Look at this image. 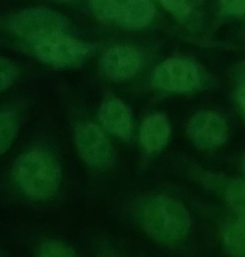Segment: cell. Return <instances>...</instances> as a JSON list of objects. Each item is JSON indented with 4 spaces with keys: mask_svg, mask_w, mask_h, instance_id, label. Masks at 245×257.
Segmentation results:
<instances>
[{
    "mask_svg": "<svg viewBox=\"0 0 245 257\" xmlns=\"http://www.w3.org/2000/svg\"><path fill=\"white\" fill-rule=\"evenodd\" d=\"M12 176L26 195L33 199H45L58 190L62 171L60 163L50 151L33 148L17 159Z\"/></svg>",
    "mask_w": 245,
    "mask_h": 257,
    "instance_id": "2",
    "label": "cell"
},
{
    "mask_svg": "<svg viewBox=\"0 0 245 257\" xmlns=\"http://www.w3.org/2000/svg\"><path fill=\"white\" fill-rule=\"evenodd\" d=\"M154 85L161 90L175 93H189L200 87L202 73L190 60L172 58L163 62L156 69Z\"/></svg>",
    "mask_w": 245,
    "mask_h": 257,
    "instance_id": "5",
    "label": "cell"
},
{
    "mask_svg": "<svg viewBox=\"0 0 245 257\" xmlns=\"http://www.w3.org/2000/svg\"><path fill=\"white\" fill-rule=\"evenodd\" d=\"M38 257H78L69 246L58 241H51L41 247Z\"/></svg>",
    "mask_w": 245,
    "mask_h": 257,
    "instance_id": "16",
    "label": "cell"
},
{
    "mask_svg": "<svg viewBox=\"0 0 245 257\" xmlns=\"http://www.w3.org/2000/svg\"><path fill=\"white\" fill-rule=\"evenodd\" d=\"M142 229L153 239L163 244H175L188 233L191 219L187 208L169 196H152L139 208Z\"/></svg>",
    "mask_w": 245,
    "mask_h": 257,
    "instance_id": "1",
    "label": "cell"
},
{
    "mask_svg": "<svg viewBox=\"0 0 245 257\" xmlns=\"http://www.w3.org/2000/svg\"><path fill=\"white\" fill-rule=\"evenodd\" d=\"M187 134L198 148L210 150L221 147L228 139L226 120L212 111H200L187 124Z\"/></svg>",
    "mask_w": 245,
    "mask_h": 257,
    "instance_id": "7",
    "label": "cell"
},
{
    "mask_svg": "<svg viewBox=\"0 0 245 257\" xmlns=\"http://www.w3.org/2000/svg\"><path fill=\"white\" fill-rule=\"evenodd\" d=\"M227 199L235 211L245 215V180L234 181L229 185Z\"/></svg>",
    "mask_w": 245,
    "mask_h": 257,
    "instance_id": "15",
    "label": "cell"
},
{
    "mask_svg": "<svg viewBox=\"0 0 245 257\" xmlns=\"http://www.w3.org/2000/svg\"><path fill=\"white\" fill-rule=\"evenodd\" d=\"M32 47L38 60L56 68L78 66L92 52V47L88 44L76 40L66 33L50 36L33 44Z\"/></svg>",
    "mask_w": 245,
    "mask_h": 257,
    "instance_id": "4",
    "label": "cell"
},
{
    "mask_svg": "<svg viewBox=\"0 0 245 257\" xmlns=\"http://www.w3.org/2000/svg\"><path fill=\"white\" fill-rule=\"evenodd\" d=\"M9 25L12 32L33 45L50 36L66 33L67 21L54 11L33 8L15 14Z\"/></svg>",
    "mask_w": 245,
    "mask_h": 257,
    "instance_id": "3",
    "label": "cell"
},
{
    "mask_svg": "<svg viewBox=\"0 0 245 257\" xmlns=\"http://www.w3.org/2000/svg\"><path fill=\"white\" fill-rule=\"evenodd\" d=\"M242 169H243V171H244V172L245 173V157H244V158L243 159Z\"/></svg>",
    "mask_w": 245,
    "mask_h": 257,
    "instance_id": "21",
    "label": "cell"
},
{
    "mask_svg": "<svg viewBox=\"0 0 245 257\" xmlns=\"http://www.w3.org/2000/svg\"><path fill=\"white\" fill-rule=\"evenodd\" d=\"M236 98L240 108L245 114V73L242 75L237 87Z\"/></svg>",
    "mask_w": 245,
    "mask_h": 257,
    "instance_id": "20",
    "label": "cell"
},
{
    "mask_svg": "<svg viewBox=\"0 0 245 257\" xmlns=\"http://www.w3.org/2000/svg\"><path fill=\"white\" fill-rule=\"evenodd\" d=\"M165 9L178 21H187L190 14L188 0H159Z\"/></svg>",
    "mask_w": 245,
    "mask_h": 257,
    "instance_id": "18",
    "label": "cell"
},
{
    "mask_svg": "<svg viewBox=\"0 0 245 257\" xmlns=\"http://www.w3.org/2000/svg\"><path fill=\"white\" fill-rule=\"evenodd\" d=\"M18 69L12 62L0 58V93L7 90L15 83Z\"/></svg>",
    "mask_w": 245,
    "mask_h": 257,
    "instance_id": "17",
    "label": "cell"
},
{
    "mask_svg": "<svg viewBox=\"0 0 245 257\" xmlns=\"http://www.w3.org/2000/svg\"><path fill=\"white\" fill-rule=\"evenodd\" d=\"M222 11L228 15L245 14V0H220Z\"/></svg>",
    "mask_w": 245,
    "mask_h": 257,
    "instance_id": "19",
    "label": "cell"
},
{
    "mask_svg": "<svg viewBox=\"0 0 245 257\" xmlns=\"http://www.w3.org/2000/svg\"><path fill=\"white\" fill-rule=\"evenodd\" d=\"M90 5L93 15L99 21L103 22L117 21L118 0H90Z\"/></svg>",
    "mask_w": 245,
    "mask_h": 257,
    "instance_id": "14",
    "label": "cell"
},
{
    "mask_svg": "<svg viewBox=\"0 0 245 257\" xmlns=\"http://www.w3.org/2000/svg\"><path fill=\"white\" fill-rule=\"evenodd\" d=\"M99 119L104 127L124 140L131 136L132 121L130 111L117 99L105 101L99 110Z\"/></svg>",
    "mask_w": 245,
    "mask_h": 257,
    "instance_id": "9",
    "label": "cell"
},
{
    "mask_svg": "<svg viewBox=\"0 0 245 257\" xmlns=\"http://www.w3.org/2000/svg\"><path fill=\"white\" fill-rule=\"evenodd\" d=\"M223 243L232 257H245V215L229 222L223 232Z\"/></svg>",
    "mask_w": 245,
    "mask_h": 257,
    "instance_id": "12",
    "label": "cell"
},
{
    "mask_svg": "<svg viewBox=\"0 0 245 257\" xmlns=\"http://www.w3.org/2000/svg\"><path fill=\"white\" fill-rule=\"evenodd\" d=\"M141 57L137 50L128 45H117L108 50L101 60V69L111 79L124 80L139 70Z\"/></svg>",
    "mask_w": 245,
    "mask_h": 257,
    "instance_id": "8",
    "label": "cell"
},
{
    "mask_svg": "<svg viewBox=\"0 0 245 257\" xmlns=\"http://www.w3.org/2000/svg\"><path fill=\"white\" fill-rule=\"evenodd\" d=\"M75 143L83 161L96 169L112 164L114 152L106 136L96 125L83 123L75 130Z\"/></svg>",
    "mask_w": 245,
    "mask_h": 257,
    "instance_id": "6",
    "label": "cell"
},
{
    "mask_svg": "<svg viewBox=\"0 0 245 257\" xmlns=\"http://www.w3.org/2000/svg\"><path fill=\"white\" fill-rule=\"evenodd\" d=\"M19 130L18 117L9 111H0V156L9 151Z\"/></svg>",
    "mask_w": 245,
    "mask_h": 257,
    "instance_id": "13",
    "label": "cell"
},
{
    "mask_svg": "<svg viewBox=\"0 0 245 257\" xmlns=\"http://www.w3.org/2000/svg\"><path fill=\"white\" fill-rule=\"evenodd\" d=\"M155 14L151 0H120L117 21L129 29H141L149 24Z\"/></svg>",
    "mask_w": 245,
    "mask_h": 257,
    "instance_id": "11",
    "label": "cell"
},
{
    "mask_svg": "<svg viewBox=\"0 0 245 257\" xmlns=\"http://www.w3.org/2000/svg\"><path fill=\"white\" fill-rule=\"evenodd\" d=\"M170 134L168 119L163 114H152L144 120L141 126V142L148 153L158 152L166 146Z\"/></svg>",
    "mask_w": 245,
    "mask_h": 257,
    "instance_id": "10",
    "label": "cell"
}]
</instances>
